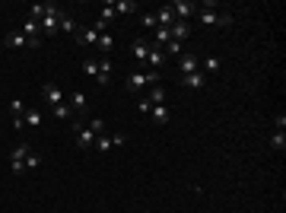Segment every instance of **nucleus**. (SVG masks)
<instances>
[{
  "instance_id": "nucleus-4",
  "label": "nucleus",
  "mask_w": 286,
  "mask_h": 213,
  "mask_svg": "<svg viewBox=\"0 0 286 213\" xmlns=\"http://www.w3.org/2000/svg\"><path fill=\"white\" fill-rule=\"evenodd\" d=\"M29 153H32L29 143H19V147H13V153H10V172H13V175H22L25 156H29Z\"/></svg>"
},
{
  "instance_id": "nucleus-27",
  "label": "nucleus",
  "mask_w": 286,
  "mask_h": 213,
  "mask_svg": "<svg viewBox=\"0 0 286 213\" xmlns=\"http://www.w3.org/2000/svg\"><path fill=\"white\" fill-rule=\"evenodd\" d=\"M153 41H159V45H169V41H172V32L159 25V29H153Z\"/></svg>"
},
{
  "instance_id": "nucleus-32",
  "label": "nucleus",
  "mask_w": 286,
  "mask_h": 213,
  "mask_svg": "<svg viewBox=\"0 0 286 213\" xmlns=\"http://www.w3.org/2000/svg\"><path fill=\"white\" fill-rule=\"evenodd\" d=\"M143 29H159V22H156V13H143Z\"/></svg>"
},
{
  "instance_id": "nucleus-10",
  "label": "nucleus",
  "mask_w": 286,
  "mask_h": 213,
  "mask_svg": "<svg viewBox=\"0 0 286 213\" xmlns=\"http://www.w3.org/2000/svg\"><path fill=\"white\" fill-rule=\"evenodd\" d=\"M73 35H76V45H83V48H95V41H99V32H95V29H89V25L76 29Z\"/></svg>"
},
{
  "instance_id": "nucleus-23",
  "label": "nucleus",
  "mask_w": 286,
  "mask_h": 213,
  "mask_svg": "<svg viewBox=\"0 0 286 213\" xmlns=\"http://www.w3.org/2000/svg\"><path fill=\"white\" fill-rule=\"evenodd\" d=\"M150 115L156 124H166L169 121V105H150Z\"/></svg>"
},
{
  "instance_id": "nucleus-22",
  "label": "nucleus",
  "mask_w": 286,
  "mask_h": 213,
  "mask_svg": "<svg viewBox=\"0 0 286 213\" xmlns=\"http://www.w3.org/2000/svg\"><path fill=\"white\" fill-rule=\"evenodd\" d=\"M95 48L102 51V57H108V54H111V48H115V38L102 32V35H99V41H95Z\"/></svg>"
},
{
  "instance_id": "nucleus-26",
  "label": "nucleus",
  "mask_w": 286,
  "mask_h": 213,
  "mask_svg": "<svg viewBox=\"0 0 286 213\" xmlns=\"http://www.w3.org/2000/svg\"><path fill=\"white\" fill-rule=\"evenodd\" d=\"M150 105H166V89H162L159 83L150 89Z\"/></svg>"
},
{
  "instance_id": "nucleus-19",
  "label": "nucleus",
  "mask_w": 286,
  "mask_h": 213,
  "mask_svg": "<svg viewBox=\"0 0 286 213\" xmlns=\"http://www.w3.org/2000/svg\"><path fill=\"white\" fill-rule=\"evenodd\" d=\"M57 32H67V35H73V32H76V22L64 10H60V16H57Z\"/></svg>"
},
{
  "instance_id": "nucleus-11",
  "label": "nucleus",
  "mask_w": 286,
  "mask_h": 213,
  "mask_svg": "<svg viewBox=\"0 0 286 213\" xmlns=\"http://www.w3.org/2000/svg\"><path fill=\"white\" fill-rule=\"evenodd\" d=\"M146 54H150V41L146 38H137L134 45H131V57L137 64H146Z\"/></svg>"
},
{
  "instance_id": "nucleus-37",
  "label": "nucleus",
  "mask_w": 286,
  "mask_h": 213,
  "mask_svg": "<svg viewBox=\"0 0 286 213\" xmlns=\"http://www.w3.org/2000/svg\"><path fill=\"white\" fill-rule=\"evenodd\" d=\"M99 70H108V73H111V57H102V61H99Z\"/></svg>"
},
{
  "instance_id": "nucleus-2",
  "label": "nucleus",
  "mask_w": 286,
  "mask_h": 213,
  "mask_svg": "<svg viewBox=\"0 0 286 213\" xmlns=\"http://www.w3.org/2000/svg\"><path fill=\"white\" fill-rule=\"evenodd\" d=\"M197 19H201V25H210V29H226V25H232V13L229 10H223V13L201 10V13H197Z\"/></svg>"
},
{
  "instance_id": "nucleus-15",
  "label": "nucleus",
  "mask_w": 286,
  "mask_h": 213,
  "mask_svg": "<svg viewBox=\"0 0 286 213\" xmlns=\"http://www.w3.org/2000/svg\"><path fill=\"white\" fill-rule=\"evenodd\" d=\"M156 22L162 25V29H169L172 22H175V13H172V6L166 3V6H159V10H156Z\"/></svg>"
},
{
  "instance_id": "nucleus-1",
  "label": "nucleus",
  "mask_w": 286,
  "mask_h": 213,
  "mask_svg": "<svg viewBox=\"0 0 286 213\" xmlns=\"http://www.w3.org/2000/svg\"><path fill=\"white\" fill-rule=\"evenodd\" d=\"M159 80H162L159 70H137V73L127 76V92H131V96H137L143 86H156Z\"/></svg>"
},
{
  "instance_id": "nucleus-31",
  "label": "nucleus",
  "mask_w": 286,
  "mask_h": 213,
  "mask_svg": "<svg viewBox=\"0 0 286 213\" xmlns=\"http://www.w3.org/2000/svg\"><path fill=\"white\" fill-rule=\"evenodd\" d=\"M38 166H41V156H38L35 150H32L29 156H25V169H38Z\"/></svg>"
},
{
  "instance_id": "nucleus-8",
  "label": "nucleus",
  "mask_w": 286,
  "mask_h": 213,
  "mask_svg": "<svg viewBox=\"0 0 286 213\" xmlns=\"http://www.w3.org/2000/svg\"><path fill=\"white\" fill-rule=\"evenodd\" d=\"M41 99H45L51 108L60 105V102H67V99H64V92H60V86H54V83H45V86H41Z\"/></svg>"
},
{
  "instance_id": "nucleus-6",
  "label": "nucleus",
  "mask_w": 286,
  "mask_h": 213,
  "mask_svg": "<svg viewBox=\"0 0 286 213\" xmlns=\"http://www.w3.org/2000/svg\"><path fill=\"white\" fill-rule=\"evenodd\" d=\"M67 105L73 108V115H86V112H89V96H86L83 89H73L70 99H67Z\"/></svg>"
},
{
  "instance_id": "nucleus-35",
  "label": "nucleus",
  "mask_w": 286,
  "mask_h": 213,
  "mask_svg": "<svg viewBox=\"0 0 286 213\" xmlns=\"http://www.w3.org/2000/svg\"><path fill=\"white\" fill-rule=\"evenodd\" d=\"M124 143H127V137H124V134H111V150L124 147Z\"/></svg>"
},
{
  "instance_id": "nucleus-5",
  "label": "nucleus",
  "mask_w": 286,
  "mask_h": 213,
  "mask_svg": "<svg viewBox=\"0 0 286 213\" xmlns=\"http://www.w3.org/2000/svg\"><path fill=\"white\" fill-rule=\"evenodd\" d=\"M172 6V13H175V19H181V22H188V16H194L201 6L197 3H191V0H175V3H169Z\"/></svg>"
},
{
  "instance_id": "nucleus-21",
  "label": "nucleus",
  "mask_w": 286,
  "mask_h": 213,
  "mask_svg": "<svg viewBox=\"0 0 286 213\" xmlns=\"http://www.w3.org/2000/svg\"><path fill=\"white\" fill-rule=\"evenodd\" d=\"M54 6H57V3H32V6H29V16H32V19H45V13L54 10Z\"/></svg>"
},
{
  "instance_id": "nucleus-33",
  "label": "nucleus",
  "mask_w": 286,
  "mask_h": 213,
  "mask_svg": "<svg viewBox=\"0 0 286 213\" xmlns=\"http://www.w3.org/2000/svg\"><path fill=\"white\" fill-rule=\"evenodd\" d=\"M83 73L95 80V73H99V61H86V64H83Z\"/></svg>"
},
{
  "instance_id": "nucleus-3",
  "label": "nucleus",
  "mask_w": 286,
  "mask_h": 213,
  "mask_svg": "<svg viewBox=\"0 0 286 213\" xmlns=\"http://www.w3.org/2000/svg\"><path fill=\"white\" fill-rule=\"evenodd\" d=\"M70 131H73V137H76V143H80V147H83V150H89V147H92V143H95V134L89 131V124H83V121H76V118H73V121H70Z\"/></svg>"
},
{
  "instance_id": "nucleus-24",
  "label": "nucleus",
  "mask_w": 286,
  "mask_h": 213,
  "mask_svg": "<svg viewBox=\"0 0 286 213\" xmlns=\"http://www.w3.org/2000/svg\"><path fill=\"white\" fill-rule=\"evenodd\" d=\"M41 121H45V118H41V112H35V108H25V124H29L32 131H38Z\"/></svg>"
},
{
  "instance_id": "nucleus-17",
  "label": "nucleus",
  "mask_w": 286,
  "mask_h": 213,
  "mask_svg": "<svg viewBox=\"0 0 286 213\" xmlns=\"http://www.w3.org/2000/svg\"><path fill=\"white\" fill-rule=\"evenodd\" d=\"M51 115H54V118H60V121H73V108L70 105H67V102H60V105H54V108H51Z\"/></svg>"
},
{
  "instance_id": "nucleus-25",
  "label": "nucleus",
  "mask_w": 286,
  "mask_h": 213,
  "mask_svg": "<svg viewBox=\"0 0 286 213\" xmlns=\"http://www.w3.org/2000/svg\"><path fill=\"white\" fill-rule=\"evenodd\" d=\"M271 150H277V153L286 150V131H274L271 134Z\"/></svg>"
},
{
  "instance_id": "nucleus-34",
  "label": "nucleus",
  "mask_w": 286,
  "mask_h": 213,
  "mask_svg": "<svg viewBox=\"0 0 286 213\" xmlns=\"http://www.w3.org/2000/svg\"><path fill=\"white\" fill-rule=\"evenodd\" d=\"M95 83H99V86H111V73L108 70H99V73H95Z\"/></svg>"
},
{
  "instance_id": "nucleus-30",
  "label": "nucleus",
  "mask_w": 286,
  "mask_h": 213,
  "mask_svg": "<svg viewBox=\"0 0 286 213\" xmlns=\"http://www.w3.org/2000/svg\"><path fill=\"white\" fill-rule=\"evenodd\" d=\"M92 147L99 150V153H108V150H111V137H105V134H102V137H95Z\"/></svg>"
},
{
  "instance_id": "nucleus-16",
  "label": "nucleus",
  "mask_w": 286,
  "mask_h": 213,
  "mask_svg": "<svg viewBox=\"0 0 286 213\" xmlns=\"http://www.w3.org/2000/svg\"><path fill=\"white\" fill-rule=\"evenodd\" d=\"M220 67H223V61L216 54H210V57H204V61H201V73H220Z\"/></svg>"
},
{
  "instance_id": "nucleus-18",
  "label": "nucleus",
  "mask_w": 286,
  "mask_h": 213,
  "mask_svg": "<svg viewBox=\"0 0 286 213\" xmlns=\"http://www.w3.org/2000/svg\"><path fill=\"white\" fill-rule=\"evenodd\" d=\"M111 6H115V13H124V16H131V13L140 10V3H137V0H118V3H111Z\"/></svg>"
},
{
  "instance_id": "nucleus-38",
  "label": "nucleus",
  "mask_w": 286,
  "mask_h": 213,
  "mask_svg": "<svg viewBox=\"0 0 286 213\" xmlns=\"http://www.w3.org/2000/svg\"><path fill=\"white\" fill-rule=\"evenodd\" d=\"M51 213H57V210H51Z\"/></svg>"
},
{
  "instance_id": "nucleus-28",
  "label": "nucleus",
  "mask_w": 286,
  "mask_h": 213,
  "mask_svg": "<svg viewBox=\"0 0 286 213\" xmlns=\"http://www.w3.org/2000/svg\"><path fill=\"white\" fill-rule=\"evenodd\" d=\"M89 131L95 137H102V134H105V121H102V118H89Z\"/></svg>"
},
{
  "instance_id": "nucleus-7",
  "label": "nucleus",
  "mask_w": 286,
  "mask_h": 213,
  "mask_svg": "<svg viewBox=\"0 0 286 213\" xmlns=\"http://www.w3.org/2000/svg\"><path fill=\"white\" fill-rule=\"evenodd\" d=\"M194 70H201V57H197V54H191V51H185V54L178 57V76L194 73Z\"/></svg>"
},
{
  "instance_id": "nucleus-12",
  "label": "nucleus",
  "mask_w": 286,
  "mask_h": 213,
  "mask_svg": "<svg viewBox=\"0 0 286 213\" xmlns=\"http://www.w3.org/2000/svg\"><path fill=\"white\" fill-rule=\"evenodd\" d=\"M169 32H172V38L175 41H181V45H185V38L191 35V22H181V19H175L169 25Z\"/></svg>"
},
{
  "instance_id": "nucleus-29",
  "label": "nucleus",
  "mask_w": 286,
  "mask_h": 213,
  "mask_svg": "<svg viewBox=\"0 0 286 213\" xmlns=\"http://www.w3.org/2000/svg\"><path fill=\"white\" fill-rule=\"evenodd\" d=\"M162 51H166V54H178V57H181V54H185V45H181V41H175V38H172V41H169V45L162 48Z\"/></svg>"
},
{
  "instance_id": "nucleus-20",
  "label": "nucleus",
  "mask_w": 286,
  "mask_h": 213,
  "mask_svg": "<svg viewBox=\"0 0 286 213\" xmlns=\"http://www.w3.org/2000/svg\"><path fill=\"white\" fill-rule=\"evenodd\" d=\"M3 41H6V48H13V51H19V48H25V45H29L22 32H10V35H6Z\"/></svg>"
},
{
  "instance_id": "nucleus-14",
  "label": "nucleus",
  "mask_w": 286,
  "mask_h": 213,
  "mask_svg": "<svg viewBox=\"0 0 286 213\" xmlns=\"http://www.w3.org/2000/svg\"><path fill=\"white\" fill-rule=\"evenodd\" d=\"M146 64H150V70H159V67L166 64V51H162V48H153V45H150V54H146Z\"/></svg>"
},
{
  "instance_id": "nucleus-13",
  "label": "nucleus",
  "mask_w": 286,
  "mask_h": 213,
  "mask_svg": "<svg viewBox=\"0 0 286 213\" xmlns=\"http://www.w3.org/2000/svg\"><path fill=\"white\" fill-rule=\"evenodd\" d=\"M178 83H181V86H188V89H201V86H204V73H201V70L185 73V76H178Z\"/></svg>"
},
{
  "instance_id": "nucleus-36",
  "label": "nucleus",
  "mask_w": 286,
  "mask_h": 213,
  "mask_svg": "<svg viewBox=\"0 0 286 213\" xmlns=\"http://www.w3.org/2000/svg\"><path fill=\"white\" fill-rule=\"evenodd\" d=\"M274 124H277V131H286V115L280 112V115H277V118H274Z\"/></svg>"
},
{
  "instance_id": "nucleus-9",
  "label": "nucleus",
  "mask_w": 286,
  "mask_h": 213,
  "mask_svg": "<svg viewBox=\"0 0 286 213\" xmlns=\"http://www.w3.org/2000/svg\"><path fill=\"white\" fill-rule=\"evenodd\" d=\"M57 16H60V6L48 10L45 19H38V25H41V32H45V35H57Z\"/></svg>"
}]
</instances>
